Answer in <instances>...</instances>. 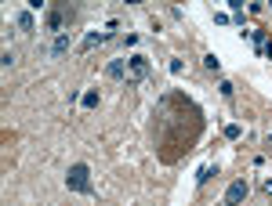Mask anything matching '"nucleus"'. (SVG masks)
I'll return each mask as SVG.
<instances>
[{"label": "nucleus", "mask_w": 272, "mask_h": 206, "mask_svg": "<svg viewBox=\"0 0 272 206\" xmlns=\"http://www.w3.org/2000/svg\"><path fill=\"white\" fill-rule=\"evenodd\" d=\"M203 69H207V72H221V62H218V54H203Z\"/></svg>", "instance_id": "obj_11"}, {"label": "nucleus", "mask_w": 272, "mask_h": 206, "mask_svg": "<svg viewBox=\"0 0 272 206\" xmlns=\"http://www.w3.org/2000/svg\"><path fill=\"white\" fill-rule=\"evenodd\" d=\"M105 76H109V80H127V62L124 58H113L109 66H105Z\"/></svg>", "instance_id": "obj_4"}, {"label": "nucleus", "mask_w": 272, "mask_h": 206, "mask_svg": "<svg viewBox=\"0 0 272 206\" xmlns=\"http://www.w3.org/2000/svg\"><path fill=\"white\" fill-rule=\"evenodd\" d=\"M247 192H250V184H247L243 178H239V181H232L229 188H225V206H239V202L247 199Z\"/></svg>", "instance_id": "obj_3"}, {"label": "nucleus", "mask_w": 272, "mask_h": 206, "mask_svg": "<svg viewBox=\"0 0 272 206\" xmlns=\"http://www.w3.org/2000/svg\"><path fill=\"white\" fill-rule=\"evenodd\" d=\"M218 90H221V98H232V94H236V87H232L229 80H221V84H218Z\"/></svg>", "instance_id": "obj_13"}, {"label": "nucleus", "mask_w": 272, "mask_h": 206, "mask_svg": "<svg viewBox=\"0 0 272 206\" xmlns=\"http://www.w3.org/2000/svg\"><path fill=\"white\" fill-rule=\"evenodd\" d=\"M109 40V33H102V29H91V33L84 36V44H80V51H91V47H98V44H105Z\"/></svg>", "instance_id": "obj_6"}, {"label": "nucleus", "mask_w": 272, "mask_h": 206, "mask_svg": "<svg viewBox=\"0 0 272 206\" xmlns=\"http://www.w3.org/2000/svg\"><path fill=\"white\" fill-rule=\"evenodd\" d=\"M265 196H272V178H268V181H265Z\"/></svg>", "instance_id": "obj_17"}, {"label": "nucleus", "mask_w": 272, "mask_h": 206, "mask_svg": "<svg viewBox=\"0 0 272 206\" xmlns=\"http://www.w3.org/2000/svg\"><path fill=\"white\" fill-rule=\"evenodd\" d=\"M210 178H218V166H200L196 170V184H207Z\"/></svg>", "instance_id": "obj_10"}, {"label": "nucleus", "mask_w": 272, "mask_h": 206, "mask_svg": "<svg viewBox=\"0 0 272 206\" xmlns=\"http://www.w3.org/2000/svg\"><path fill=\"white\" fill-rule=\"evenodd\" d=\"M66 188L69 192H80V196H91L95 184H91V166L87 163H73L69 174H66Z\"/></svg>", "instance_id": "obj_1"}, {"label": "nucleus", "mask_w": 272, "mask_h": 206, "mask_svg": "<svg viewBox=\"0 0 272 206\" xmlns=\"http://www.w3.org/2000/svg\"><path fill=\"white\" fill-rule=\"evenodd\" d=\"M80 102H84V108H95V105H98V90H87Z\"/></svg>", "instance_id": "obj_12"}, {"label": "nucleus", "mask_w": 272, "mask_h": 206, "mask_svg": "<svg viewBox=\"0 0 272 206\" xmlns=\"http://www.w3.org/2000/svg\"><path fill=\"white\" fill-rule=\"evenodd\" d=\"M15 26H19L22 33H33V29H37V22H33V11H19V14H15Z\"/></svg>", "instance_id": "obj_8"}, {"label": "nucleus", "mask_w": 272, "mask_h": 206, "mask_svg": "<svg viewBox=\"0 0 272 206\" xmlns=\"http://www.w3.org/2000/svg\"><path fill=\"white\" fill-rule=\"evenodd\" d=\"M11 62H15V54H11V51L0 54V66H4V69H11Z\"/></svg>", "instance_id": "obj_15"}, {"label": "nucleus", "mask_w": 272, "mask_h": 206, "mask_svg": "<svg viewBox=\"0 0 272 206\" xmlns=\"http://www.w3.org/2000/svg\"><path fill=\"white\" fill-rule=\"evenodd\" d=\"M167 69H171V72L178 76V72H181V58H171V62H167Z\"/></svg>", "instance_id": "obj_16"}, {"label": "nucleus", "mask_w": 272, "mask_h": 206, "mask_svg": "<svg viewBox=\"0 0 272 206\" xmlns=\"http://www.w3.org/2000/svg\"><path fill=\"white\" fill-rule=\"evenodd\" d=\"M62 26H66V11H48V29H55V33H62Z\"/></svg>", "instance_id": "obj_9"}, {"label": "nucleus", "mask_w": 272, "mask_h": 206, "mask_svg": "<svg viewBox=\"0 0 272 206\" xmlns=\"http://www.w3.org/2000/svg\"><path fill=\"white\" fill-rule=\"evenodd\" d=\"M247 36H250V44H254V51H258V54L265 51V47H268V44H272V40H268V33H265V29H250V33H247Z\"/></svg>", "instance_id": "obj_7"}, {"label": "nucleus", "mask_w": 272, "mask_h": 206, "mask_svg": "<svg viewBox=\"0 0 272 206\" xmlns=\"http://www.w3.org/2000/svg\"><path fill=\"white\" fill-rule=\"evenodd\" d=\"M145 76H149V58L145 54H131L127 58V80L138 84V80H145Z\"/></svg>", "instance_id": "obj_2"}, {"label": "nucleus", "mask_w": 272, "mask_h": 206, "mask_svg": "<svg viewBox=\"0 0 272 206\" xmlns=\"http://www.w3.org/2000/svg\"><path fill=\"white\" fill-rule=\"evenodd\" d=\"M69 47H73V36H69V33H58V36H55V44H51V58H62Z\"/></svg>", "instance_id": "obj_5"}, {"label": "nucleus", "mask_w": 272, "mask_h": 206, "mask_svg": "<svg viewBox=\"0 0 272 206\" xmlns=\"http://www.w3.org/2000/svg\"><path fill=\"white\" fill-rule=\"evenodd\" d=\"M265 141H268V148H272V130H268V138H265Z\"/></svg>", "instance_id": "obj_18"}, {"label": "nucleus", "mask_w": 272, "mask_h": 206, "mask_svg": "<svg viewBox=\"0 0 272 206\" xmlns=\"http://www.w3.org/2000/svg\"><path fill=\"white\" fill-rule=\"evenodd\" d=\"M239 134H243V130H239V123H229V126H225V138H229V141H236Z\"/></svg>", "instance_id": "obj_14"}]
</instances>
